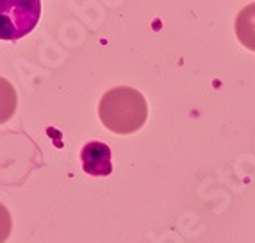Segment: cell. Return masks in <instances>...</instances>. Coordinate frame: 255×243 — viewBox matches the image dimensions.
Segmentation results:
<instances>
[{
  "label": "cell",
  "instance_id": "2",
  "mask_svg": "<svg viewBox=\"0 0 255 243\" xmlns=\"http://www.w3.org/2000/svg\"><path fill=\"white\" fill-rule=\"evenodd\" d=\"M39 2H2V38L18 39L29 34L39 20Z\"/></svg>",
  "mask_w": 255,
  "mask_h": 243
},
{
  "label": "cell",
  "instance_id": "4",
  "mask_svg": "<svg viewBox=\"0 0 255 243\" xmlns=\"http://www.w3.org/2000/svg\"><path fill=\"white\" fill-rule=\"evenodd\" d=\"M234 27L239 43L248 50L255 52V2L245 5L239 11Z\"/></svg>",
  "mask_w": 255,
  "mask_h": 243
},
{
  "label": "cell",
  "instance_id": "3",
  "mask_svg": "<svg viewBox=\"0 0 255 243\" xmlns=\"http://www.w3.org/2000/svg\"><path fill=\"white\" fill-rule=\"evenodd\" d=\"M82 168L91 177H107L113 174L111 149L104 141H88L81 150Z\"/></svg>",
  "mask_w": 255,
  "mask_h": 243
},
{
  "label": "cell",
  "instance_id": "1",
  "mask_svg": "<svg viewBox=\"0 0 255 243\" xmlns=\"http://www.w3.org/2000/svg\"><path fill=\"white\" fill-rule=\"evenodd\" d=\"M98 116L107 131L115 134H132L145 125L148 104L136 88L116 86L100 98Z\"/></svg>",
  "mask_w": 255,
  "mask_h": 243
}]
</instances>
